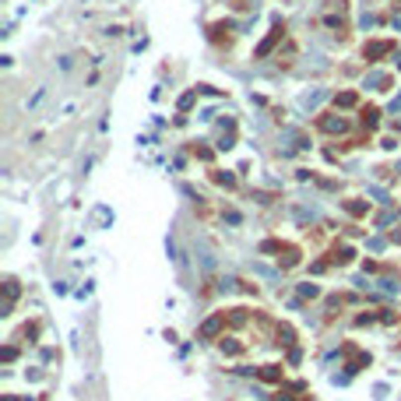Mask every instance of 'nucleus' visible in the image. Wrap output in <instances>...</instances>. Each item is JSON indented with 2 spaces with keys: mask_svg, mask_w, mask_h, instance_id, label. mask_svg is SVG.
<instances>
[{
  "mask_svg": "<svg viewBox=\"0 0 401 401\" xmlns=\"http://www.w3.org/2000/svg\"><path fill=\"white\" fill-rule=\"evenodd\" d=\"M320 99H324V92H313V95H303V99H299V106H317Z\"/></svg>",
  "mask_w": 401,
  "mask_h": 401,
  "instance_id": "1",
  "label": "nucleus"
}]
</instances>
